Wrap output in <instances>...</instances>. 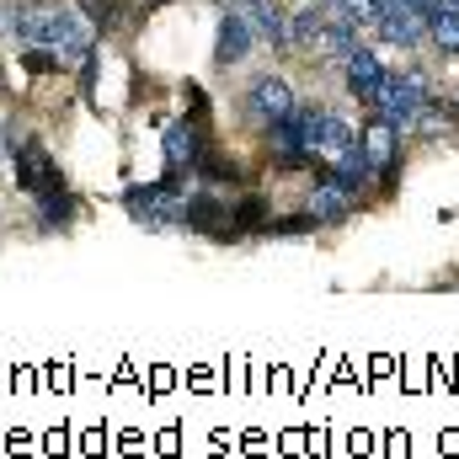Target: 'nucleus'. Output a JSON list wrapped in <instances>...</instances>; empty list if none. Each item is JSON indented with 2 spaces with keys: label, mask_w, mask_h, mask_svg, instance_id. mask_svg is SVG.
Here are the masks:
<instances>
[{
  "label": "nucleus",
  "mask_w": 459,
  "mask_h": 459,
  "mask_svg": "<svg viewBox=\"0 0 459 459\" xmlns=\"http://www.w3.org/2000/svg\"><path fill=\"white\" fill-rule=\"evenodd\" d=\"M374 27L385 32V43L417 48L428 38V11H422V0H379V22Z\"/></svg>",
  "instance_id": "3"
},
{
  "label": "nucleus",
  "mask_w": 459,
  "mask_h": 459,
  "mask_svg": "<svg viewBox=\"0 0 459 459\" xmlns=\"http://www.w3.org/2000/svg\"><path fill=\"white\" fill-rule=\"evenodd\" d=\"M246 22L256 38H267L273 48H289V16L273 5V0H246Z\"/></svg>",
  "instance_id": "8"
},
{
  "label": "nucleus",
  "mask_w": 459,
  "mask_h": 459,
  "mask_svg": "<svg viewBox=\"0 0 459 459\" xmlns=\"http://www.w3.org/2000/svg\"><path fill=\"white\" fill-rule=\"evenodd\" d=\"M0 32L22 48H54L59 65L91 59V27L65 0H5L0 5Z\"/></svg>",
  "instance_id": "1"
},
{
  "label": "nucleus",
  "mask_w": 459,
  "mask_h": 459,
  "mask_svg": "<svg viewBox=\"0 0 459 459\" xmlns=\"http://www.w3.org/2000/svg\"><path fill=\"white\" fill-rule=\"evenodd\" d=\"M251 43H256L251 22H246L240 11H225V16H220V48H214V59H220V65H240V59L251 54Z\"/></svg>",
  "instance_id": "6"
},
{
  "label": "nucleus",
  "mask_w": 459,
  "mask_h": 459,
  "mask_svg": "<svg viewBox=\"0 0 459 459\" xmlns=\"http://www.w3.org/2000/svg\"><path fill=\"white\" fill-rule=\"evenodd\" d=\"M337 182H342L347 193H363V187L374 182V160H368V144H363V134H358L342 155H337Z\"/></svg>",
  "instance_id": "9"
},
{
  "label": "nucleus",
  "mask_w": 459,
  "mask_h": 459,
  "mask_svg": "<svg viewBox=\"0 0 459 459\" xmlns=\"http://www.w3.org/2000/svg\"><path fill=\"white\" fill-rule=\"evenodd\" d=\"M0 91H5V70H0Z\"/></svg>",
  "instance_id": "15"
},
{
  "label": "nucleus",
  "mask_w": 459,
  "mask_h": 459,
  "mask_svg": "<svg viewBox=\"0 0 459 459\" xmlns=\"http://www.w3.org/2000/svg\"><path fill=\"white\" fill-rule=\"evenodd\" d=\"M342 70H347V91H352L358 102H368V108H374V97H379V86H385V75H390V70L379 65V54L358 43V48L342 59Z\"/></svg>",
  "instance_id": "5"
},
{
  "label": "nucleus",
  "mask_w": 459,
  "mask_h": 459,
  "mask_svg": "<svg viewBox=\"0 0 459 459\" xmlns=\"http://www.w3.org/2000/svg\"><path fill=\"white\" fill-rule=\"evenodd\" d=\"M332 11L352 27H374L379 22V0H332Z\"/></svg>",
  "instance_id": "13"
},
{
  "label": "nucleus",
  "mask_w": 459,
  "mask_h": 459,
  "mask_svg": "<svg viewBox=\"0 0 459 459\" xmlns=\"http://www.w3.org/2000/svg\"><path fill=\"white\" fill-rule=\"evenodd\" d=\"M246 108L262 117V123H278V117H289L299 102H294V86L283 81V75H256L251 86H246Z\"/></svg>",
  "instance_id": "4"
},
{
  "label": "nucleus",
  "mask_w": 459,
  "mask_h": 459,
  "mask_svg": "<svg viewBox=\"0 0 459 459\" xmlns=\"http://www.w3.org/2000/svg\"><path fill=\"white\" fill-rule=\"evenodd\" d=\"M347 214H352V193H347L337 177H326V182L310 193V220H316V225H342Z\"/></svg>",
  "instance_id": "7"
},
{
  "label": "nucleus",
  "mask_w": 459,
  "mask_h": 459,
  "mask_svg": "<svg viewBox=\"0 0 459 459\" xmlns=\"http://www.w3.org/2000/svg\"><path fill=\"white\" fill-rule=\"evenodd\" d=\"M433 108V91H428V81L422 75H385V86H379V97H374V113L379 123H390V128H417L422 117Z\"/></svg>",
  "instance_id": "2"
},
{
  "label": "nucleus",
  "mask_w": 459,
  "mask_h": 459,
  "mask_svg": "<svg viewBox=\"0 0 459 459\" xmlns=\"http://www.w3.org/2000/svg\"><path fill=\"white\" fill-rule=\"evenodd\" d=\"M428 38H438L444 54H459V11L433 5V16H428Z\"/></svg>",
  "instance_id": "12"
},
{
  "label": "nucleus",
  "mask_w": 459,
  "mask_h": 459,
  "mask_svg": "<svg viewBox=\"0 0 459 459\" xmlns=\"http://www.w3.org/2000/svg\"><path fill=\"white\" fill-rule=\"evenodd\" d=\"M321 32H326V16H321L316 5H305V11L289 22V48H316V43H321Z\"/></svg>",
  "instance_id": "11"
},
{
  "label": "nucleus",
  "mask_w": 459,
  "mask_h": 459,
  "mask_svg": "<svg viewBox=\"0 0 459 459\" xmlns=\"http://www.w3.org/2000/svg\"><path fill=\"white\" fill-rule=\"evenodd\" d=\"M81 16H102V22H108V16H113V0H86Z\"/></svg>",
  "instance_id": "14"
},
{
  "label": "nucleus",
  "mask_w": 459,
  "mask_h": 459,
  "mask_svg": "<svg viewBox=\"0 0 459 459\" xmlns=\"http://www.w3.org/2000/svg\"><path fill=\"white\" fill-rule=\"evenodd\" d=\"M166 160H171V166H198V128H193L187 117H177V123L166 128Z\"/></svg>",
  "instance_id": "10"
}]
</instances>
